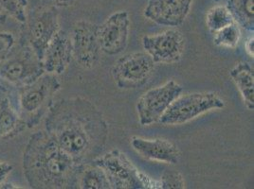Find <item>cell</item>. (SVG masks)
<instances>
[{"mask_svg": "<svg viewBox=\"0 0 254 189\" xmlns=\"http://www.w3.org/2000/svg\"><path fill=\"white\" fill-rule=\"evenodd\" d=\"M45 131L80 164L90 163L100 156L108 137L103 114L90 100L81 96L53 102L46 116Z\"/></svg>", "mask_w": 254, "mask_h": 189, "instance_id": "1", "label": "cell"}, {"mask_svg": "<svg viewBox=\"0 0 254 189\" xmlns=\"http://www.w3.org/2000/svg\"><path fill=\"white\" fill-rule=\"evenodd\" d=\"M80 164L45 131L30 137L23 154V171L35 189H78Z\"/></svg>", "mask_w": 254, "mask_h": 189, "instance_id": "2", "label": "cell"}, {"mask_svg": "<svg viewBox=\"0 0 254 189\" xmlns=\"http://www.w3.org/2000/svg\"><path fill=\"white\" fill-rule=\"evenodd\" d=\"M60 89L57 75L44 73L32 84L17 88L7 95L27 128L32 129L47 116L54 95Z\"/></svg>", "mask_w": 254, "mask_h": 189, "instance_id": "3", "label": "cell"}, {"mask_svg": "<svg viewBox=\"0 0 254 189\" xmlns=\"http://www.w3.org/2000/svg\"><path fill=\"white\" fill-rule=\"evenodd\" d=\"M45 73L42 60L32 47L20 42L14 45L0 62V92L11 91L32 84Z\"/></svg>", "mask_w": 254, "mask_h": 189, "instance_id": "4", "label": "cell"}, {"mask_svg": "<svg viewBox=\"0 0 254 189\" xmlns=\"http://www.w3.org/2000/svg\"><path fill=\"white\" fill-rule=\"evenodd\" d=\"M22 25L19 41L29 45L42 60L48 45L61 30L57 8L43 3L28 11Z\"/></svg>", "mask_w": 254, "mask_h": 189, "instance_id": "5", "label": "cell"}, {"mask_svg": "<svg viewBox=\"0 0 254 189\" xmlns=\"http://www.w3.org/2000/svg\"><path fill=\"white\" fill-rule=\"evenodd\" d=\"M224 107V100L213 92L180 94L160 117L159 122L163 125H180L210 111Z\"/></svg>", "mask_w": 254, "mask_h": 189, "instance_id": "6", "label": "cell"}, {"mask_svg": "<svg viewBox=\"0 0 254 189\" xmlns=\"http://www.w3.org/2000/svg\"><path fill=\"white\" fill-rule=\"evenodd\" d=\"M155 63L146 52L129 53L113 65V80L120 89H137L147 84L154 73Z\"/></svg>", "mask_w": 254, "mask_h": 189, "instance_id": "7", "label": "cell"}, {"mask_svg": "<svg viewBox=\"0 0 254 189\" xmlns=\"http://www.w3.org/2000/svg\"><path fill=\"white\" fill-rule=\"evenodd\" d=\"M93 162L106 172L111 189H144L141 182L142 172L121 150L112 149Z\"/></svg>", "mask_w": 254, "mask_h": 189, "instance_id": "8", "label": "cell"}, {"mask_svg": "<svg viewBox=\"0 0 254 189\" xmlns=\"http://www.w3.org/2000/svg\"><path fill=\"white\" fill-rule=\"evenodd\" d=\"M182 91L183 88L180 84L175 81H169L161 86L145 92L137 102L140 125L149 126L159 122L170 105L182 94Z\"/></svg>", "mask_w": 254, "mask_h": 189, "instance_id": "9", "label": "cell"}, {"mask_svg": "<svg viewBox=\"0 0 254 189\" xmlns=\"http://www.w3.org/2000/svg\"><path fill=\"white\" fill-rule=\"evenodd\" d=\"M70 39L76 62L85 69L94 68L102 51L98 39V25L85 20L76 22Z\"/></svg>", "mask_w": 254, "mask_h": 189, "instance_id": "10", "label": "cell"}, {"mask_svg": "<svg viewBox=\"0 0 254 189\" xmlns=\"http://www.w3.org/2000/svg\"><path fill=\"white\" fill-rule=\"evenodd\" d=\"M145 52L156 63H175L180 62L185 47V39L178 30H168L142 38Z\"/></svg>", "mask_w": 254, "mask_h": 189, "instance_id": "11", "label": "cell"}, {"mask_svg": "<svg viewBox=\"0 0 254 189\" xmlns=\"http://www.w3.org/2000/svg\"><path fill=\"white\" fill-rule=\"evenodd\" d=\"M130 31V18L127 11L111 14L102 25L98 26V39L101 50L114 56L127 48Z\"/></svg>", "mask_w": 254, "mask_h": 189, "instance_id": "12", "label": "cell"}, {"mask_svg": "<svg viewBox=\"0 0 254 189\" xmlns=\"http://www.w3.org/2000/svg\"><path fill=\"white\" fill-rule=\"evenodd\" d=\"M193 0H149L144 16L158 25L179 27L190 12Z\"/></svg>", "mask_w": 254, "mask_h": 189, "instance_id": "13", "label": "cell"}, {"mask_svg": "<svg viewBox=\"0 0 254 189\" xmlns=\"http://www.w3.org/2000/svg\"><path fill=\"white\" fill-rule=\"evenodd\" d=\"M72 59L71 39L66 32L59 30L48 45L43 55L42 63L45 73L54 75L64 73Z\"/></svg>", "mask_w": 254, "mask_h": 189, "instance_id": "14", "label": "cell"}, {"mask_svg": "<svg viewBox=\"0 0 254 189\" xmlns=\"http://www.w3.org/2000/svg\"><path fill=\"white\" fill-rule=\"evenodd\" d=\"M131 145L138 154L147 160L170 165H177L180 161L179 147L167 139L134 137L131 139Z\"/></svg>", "mask_w": 254, "mask_h": 189, "instance_id": "15", "label": "cell"}, {"mask_svg": "<svg viewBox=\"0 0 254 189\" xmlns=\"http://www.w3.org/2000/svg\"><path fill=\"white\" fill-rule=\"evenodd\" d=\"M27 128L7 94L0 98V140L17 137Z\"/></svg>", "mask_w": 254, "mask_h": 189, "instance_id": "16", "label": "cell"}, {"mask_svg": "<svg viewBox=\"0 0 254 189\" xmlns=\"http://www.w3.org/2000/svg\"><path fill=\"white\" fill-rule=\"evenodd\" d=\"M230 74L243 97L245 105L249 110L253 111L254 109V68L247 62H240L235 64Z\"/></svg>", "mask_w": 254, "mask_h": 189, "instance_id": "17", "label": "cell"}, {"mask_svg": "<svg viewBox=\"0 0 254 189\" xmlns=\"http://www.w3.org/2000/svg\"><path fill=\"white\" fill-rule=\"evenodd\" d=\"M78 189H110L106 172L92 161L84 164L78 178Z\"/></svg>", "mask_w": 254, "mask_h": 189, "instance_id": "18", "label": "cell"}, {"mask_svg": "<svg viewBox=\"0 0 254 189\" xmlns=\"http://www.w3.org/2000/svg\"><path fill=\"white\" fill-rule=\"evenodd\" d=\"M254 0H229L227 8L239 27L254 32Z\"/></svg>", "mask_w": 254, "mask_h": 189, "instance_id": "19", "label": "cell"}, {"mask_svg": "<svg viewBox=\"0 0 254 189\" xmlns=\"http://www.w3.org/2000/svg\"><path fill=\"white\" fill-rule=\"evenodd\" d=\"M213 44L217 47L234 49L238 47L241 39L240 27L236 22L213 33Z\"/></svg>", "mask_w": 254, "mask_h": 189, "instance_id": "20", "label": "cell"}, {"mask_svg": "<svg viewBox=\"0 0 254 189\" xmlns=\"http://www.w3.org/2000/svg\"><path fill=\"white\" fill-rule=\"evenodd\" d=\"M233 22L235 21L232 13L225 6H215L210 9L206 14V24L212 33L220 31Z\"/></svg>", "mask_w": 254, "mask_h": 189, "instance_id": "21", "label": "cell"}, {"mask_svg": "<svg viewBox=\"0 0 254 189\" xmlns=\"http://www.w3.org/2000/svg\"><path fill=\"white\" fill-rule=\"evenodd\" d=\"M28 0H0V12L24 24L28 14Z\"/></svg>", "mask_w": 254, "mask_h": 189, "instance_id": "22", "label": "cell"}, {"mask_svg": "<svg viewBox=\"0 0 254 189\" xmlns=\"http://www.w3.org/2000/svg\"><path fill=\"white\" fill-rule=\"evenodd\" d=\"M159 189H185V181L180 172L166 171L162 174L159 181Z\"/></svg>", "mask_w": 254, "mask_h": 189, "instance_id": "23", "label": "cell"}, {"mask_svg": "<svg viewBox=\"0 0 254 189\" xmlns=\"http://www.w3.org/2000/svg\"><path fill=\"white\" fill-rule=\"evenodd\" d=\"M15 39L10 32H0V62L11 51Z\"/></svg>", "mask_w": 254, "mask_h": 189, "instance_id": "24", "label": "cell"}, {"mask_svg": "<svg viewBox=\"0 0 254 189\" xmlns=\"http://www.w3.org/2000/svg\"><path fill=\"white\" fill-rule=\"evenodd\" d=\"M13 167L7 162H0V186L7 180L11 174Z\"/></svg>", "mask_w": 254, "mask_h": 189, "instance_id": "25", "label": "cell"}, {"mask_svg": "<svg viewBox=\"0 0 254 189\" xmlns=\"http://www.w3.org/2000/svg\"><path fill=\"white\" fill-rule=\"evenodd\" d=\"M44 4L56 8H67L73 5L74 0H41Z\"/></svg>", "mask_w": 254, "mask_h": 189, "instance_id": "26", "label": "cell"}, {"mask_svg": "<svg viewBox=\"0 0 254 189\" xmlns=\"http://www.w3.org/2000/svg\"><path fill=\"white\" fill-rule=\"evenodd\" d=\"M245 48H246V51L247 53L251 56V57H253L254 58V36L253 37H251L247 43H246V45H245Z\"/></svg>", "mask_w": 254, "mask_h": 189, "instance_id": "27", "label": "cell"}, {"mask_svg": "<svg viewBox=\"0 0 254 189\" xmlns=\"http://www.w3.org/2000/svg\"><path fill=\"white\" fill-rule=\"evenodd\" d=\"M7 18H8V17H7L6 15H4V14H2V13L0 12V26L4 25V23L6 22Z\"/></svg>", "mask_w": 254, "mask_h": 189, "instance_id": "28", "label": "cell"}, {"mask_svg": "<svg viewBox=\"0 0 254 189\" xmlns=\"http://www.w3.org/2000/svg\"><path fill=\"white\" fill-rule=\"evenodd\" d=\"M215 1H219V0H215Z\"/></svg>", "mask_w": 254, "mask_h": 189, "instance_id": "29", "label": "cell"}]
</instances>
